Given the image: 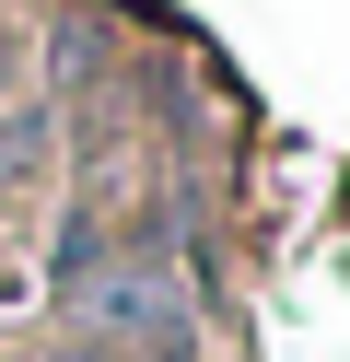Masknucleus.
<instances>
[{
    "mask_svg": "<svg viewBox=\"0 0 350 362\" xmlns=\"http://www.w3.org/2000/svg\"><path fill=\"white\" fill-rule=\"evenodd\" d=\"M0 94H12V24H0Z\"/></svg>",
    "mask_w": 350,
    "mask_h": 362,
    "instance_id": "f257e3e1",
    "label": "nucleus"
}]
</instances>
